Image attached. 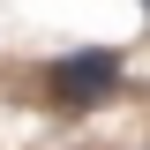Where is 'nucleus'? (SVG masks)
<instances>
[{
	"label": "nucleus",
	"instance_id": "1",
	"mask_svg": "<svg viewBox=\"0 0 150 150\" xmlns=\"http://www.w3.org/2000/svg\"><path fill=\"white\" fill-rule=\"evenodd\" d=\"M112 83H120V53H112V45H75V53H60L53 68H45V98H53L60 112H90Z\"/></svg>",
	"mask_w": 150,
	"mask_h": 150
}]
</instances>
